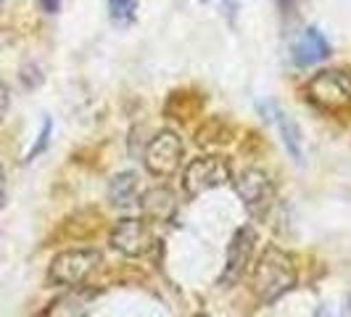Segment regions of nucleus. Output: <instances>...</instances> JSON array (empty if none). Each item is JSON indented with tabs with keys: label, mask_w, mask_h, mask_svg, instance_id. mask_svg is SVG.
I'll list each match as a JSON object with an SVG mask.
<instances>
[{
	"label": "nucleus",
	"mask_w": 351,
	"mask_h": 317,
	"mask_svg": "<svg viewBox=\"0 0 351 317\" xmlns=\"http://www.w3.org/2000/svg\"><path fill=\"white\" fill-rule=\"evenodd\" d=\"M230 180V164L222 156H198L182 172V188L191 198L209 193Z\"/></svg>",
	"instance_id": "39448f33"
},
{
	"label": "nucleus",
	"mask_w": 351,
	"mask_h": 317,
	"mask_svg": "<svg viewBox=\"0 0 351 317\" xmlns=\"http://www.w3.org/2000/svg\"><path fill=\"white\" fill-rule=\"evenodd\" d=\"M235 191L243 198V204L248 207L251 214H264L275 204V185L267 177V172L248 167L241 175L235 177Z\"/></svg>",
	"instance_id": "0eeeda50"
},
{
	"label": "nucleus",
	"mask_w": 351,
	"mask_h": 317,
	"mask_svg": "<svg viewBox=\"0 0 351 317\" xmlns=\"http://www.w3.org/2000/svg\"><path fill=\"white\" fill-rule=\"evenodd\" d=\"M108 244L117 248L124 257H145L156 238H154V230L145 220H135V217H124L119 220L114 228H111V235H108Z\"/></svg>",
	"instance_id": "423d86ee"
},
{
	"label": "nucleus",
	"mask_w": 351,
	"mask_h": 317,
	"mask_svg": "<svg viewBox=\"0 0 351 317\" xmlns=\"http://www.w3.org/2000/svg\"><path fill=\"white\" fill-rule=\"evenodd\" d=\"M256 248V230L243 225V228L235 230V235L230 238L228 244V259H225V272L219 283L222 285H232L243 278L246 272V264L251 262V254Z\"/></svg>",
	"instance_id": "6e6552de"
},
{
	"label": "nucleus",
	"mask_w": 351,
	"mask_h": 317,
	"mask_svg": "<svg viewBox=\"0 0 351 317\" xmlns=\"http://www.w3.org/2000/svg\"><path fill=\"white\" fill-rule=\"evenodd\" d=\"M141 209L148 220H158V222H167L177 209V196L164 188V185H156V188H148L145 193L141 196Z\"/></svg>",
	"instance_id": "9b49d317"
},
{
	"label": "nucleus",
	"mask_w": 351,
	"mask_h": 317,
	"mask_svg": "<svg viewBox=\"0 0 351 317\" xmlns=\"http://www.w3.org/2000/svg\"><path fill=\"white\" fill-rule=\"evenodd\" d=\"M296 264L293 257H288L278 246H269L262 251L251 270V291L262 304H272L280 296H285L296 285Z\"/></svg>",
	"instance_id": "f257e3e1"
},
{
	"label": "nucleus",
	"mask_w": 351,
	"mask_h": 317,
	"mask_svg": "<svg viewBox=\"0 0 351 317\" xmlns=\"http://www.w3.org/2000/svg\"><path fill=\"white\" fill-rule=\"evenodd\" d=\"M101 262H104V257L95 248H69V251H61L51 262L48 281L56 283V285L77 288L101 267Z\"/></svg>",
	"instance_id": "7ed1b4c3"
},
{
	"label": "nucleus",
	"mask_w": 351,
	"mask_h": 317,
	"mask_svg": "<svg viewBox=\"0 0 351 317\" xmlns=\"http://www.w3.org/2000/svg\"><path fill=\"white\" fill-rule=\"evenodd\" d=\"M37 3L45 14H58V8H61V0H37Z\"/></svg>",
	"instance_id": "dca6fc26"
},
{
	"label": "nucleus",
	"mask_w": 351,
	"mask_h": 317,
	"mask_svg": "<svg viewBox=\"0 0 351 317\" xmlns=\"http://www.w3.org/2000/svg\"><path fill=\"white\" fill-rule=\"evenodd\" d=\"M5 172H3V164H0V209L5 207Z\"/></svg>",
	"instance_id": "a211bd4d"
},
{
	"label": "nucleus",
	"mask_w": 351,
	"mask_h": 317,
	"mask_svg": "<svg viewBox=\"0 0 351 317\" xmlns=\"http://www.w3.org/2000/svg\"><path fill=\"white\" fill-rule=\"evenodd\" d=\"M138 16V0H108V19L117 27H130Z\"/></svg>",
	"instance_id": "4468645a"
},
{
	"label": "nucleus",
	"mask_w": 351,
	"mask_h": 317,
	"mask_svg": "<svg viewBox=\"0 0 351 317\" xmlns=\"http://www.w3.org/2000/svg\"><path fill=\"white\" fill-rule=\"evenodd\" d=\"M328 56H330V43L317 27L304 30L299 40L293 43V64L296 67H315L319 61H325Z\"/></svg>",
	"instance_id": "9d476101"
},
{
	"label": "nucleus",
	"mask_w": 351,
	"mask_h": 317,
	"mask_svg": "<svg viewBox=\"0 0 351 317\" xmlns=\"http://www.w3.org/2000/svg\"><path fill=\"white\" fill-rule=\"evenodd\" d=\"M5 111H8V88L0 82V122H3Z\"/></svg>",
	"instance_id": "f3484780"
},
{
	"label": "nucleus",
	"mask_w": 351,
	"mask_h": 317,
	"mask_svg": "<svg viewBox=\"0 0 351 317\" xmlns=\"http://www.w3.org/2000/svg\"><path fill=\"white\" fill-rule=\"evenodd\" d=\"M306 98L322 111H343L351 106V71L325 69L306 82Z\"/></svg>",
	"instance_id": "f03ea898"
},
{
	"label": "nucleus",
	"mask_w": 351,
	"mask_h": 317,
	"mask_svg": "<svg viewBox=\"0 0 351 317\" xmlns=\"http://www.w3.org/2000/svg\"><path fill=\"white\" fill-rule=\"evenodd\" d=\"M341 317H351V299L346 301V307H341Z\"/></svg>",
	"instance_id": "6ab92c4d"
},
{
	"label": "nucleus",
	"mask_w": 351,
	"mask_h": 317,
	"mask_svg": "<svg viewBox=\"0 0 351 317\" xmlns=\"http://www.w3.org/2000/svg\"><path fill=\"white\" fill-rule=\"evenodd\" d=\"M0 5H3V0H0Z\"/></svg>",
	"instance_id": "412c9836"
},
{
	"label": "nucleus",
	"mask_w": 351,
	"mask_h": 317,
	"mask_svg": "<svg viewBox=\"0 0 351 317\" xmlns=\"http://www.w3.org/2000/svg\"><path fill=\"white\" fill-rule=\"evenodd\" d=\"M51 130H53V124H51V119H45L43 122V132L37 135V143L32 145V151L27 154V161H32L35 156H40L45 148H48V141H51Z\"/></svg>",
	"instance_id": "2eb2a0df"
},
{
	"label": "nucleus",
	"mask_w": 351,
	"mask_h": 317,
	"mask_svg": "<svg viewBox=\"0 0 351 317\" xmlns=\"http://www.w3.org/2000/svg\"><path fill=\"white\" fill-rule=\"evenodd\" d=\"M138 198V177L135 172H122L108 183V201L114 207H130Z\"/></svg>",
	"instance_id": "ddd939ff"
},
{
	"label": "nucleus",
	"mask_w": 351,
	"mask_h": 317,
	"mask_svg": "<svg viewBox=\"0 0 351 317\" xmlns=\"http://www.w3.org/2000/svg\"><path fill=\"white\" fill-rule=\"evenodd\" d=\"M93 296H95V291H85V288L69 291V294H64V296L53 301L45 317H88Z\"/></svg>",
	"instance_id": "f8f14e48"
},
{
	"label": "nucleus",
	"mask_w": 351,
	"mask_h": 317,
	"mask_svg": "<svg viewBox=\"0 0 351 317\" xmlns=\"http://www.w3.org/2000/svg\"><path fill=\"white\" fill-rule=\"evenodd\" d=\"M195 317H209V315H195Z\"/></svg>",
	"instance_id": "aec40b11"
},
{
	"label": "nucleus",
	"mask_w": 351,
	"mask_h": 317,
	"mask_svg": "<svg viewBox=\"0 0 351 317\" xmlns=\"http://www.w3.org/2000/svg\"><path fill=\"white\" fill-rule=\"evenodd\" d=\"M182 156H185V145L180 141V135L172 130H161L145 145L143 164L154 177H172L182 167Z\"/></svg>",
	"instance_id": "20e7f679"
},
{
	"label": "nucleus",
	"mask_w": 351,
	"mask_h": 317,
	"mask_svg": "<svg viewBox=\"0 0 351 317\" xmlns=\"http://www.w3.org/2000/svg\"><path fill=\"white\" fill-rule=\"evenodd\" d=\"M262 108L269 114V119L278 124V132H280L285 151L291 154V158L296 164H301L304 161V135H301V127L296 124V119L291 114H285L278 104H264Z\"/></svg>",
	"instance_id": "1a4fd4ad"
}]
</instances>
